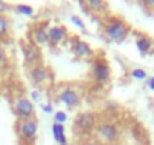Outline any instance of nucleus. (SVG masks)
Returning <instances> with one entry per match:
<instances>
[{
    "instance_id": "f257e3e1",
    "label": "nucleus",
    "mask_w": 154,
    "mask_h": 145,
    "mask_svg": "<svg viewBox=\"0 0 154 145\" xmlns=\"http://www.w3.org/2000/svg\"><path fill=\"white\" fill-rule=\"evenodd\" d=\"M101 30H103V35L104 38L109 41V42H124L125 38L128 36L130 33V26L128 23H125L124 18L121 17H116V15H109L103 24H101Z\"/></svg>"
},
{
    "instance_id": "f03ea898",
    "label": "nucleus",
    "mask_w": 154,
    "mask_h": 145,
    "mask_svg": "<svg viewBox=\"0 0 154 145\" xmlns=\"http://www.w3.org/2000/svg\"><path fill=\"white\" fill-rule=\"evenodd\" d=\"M95 133H97V139L103 145H115L121 139V130L118 124L109 119L100 121L95 128Z\"/></svg>"
},
{
    "instance_id": "7ed1b4c3",
    "label": "nucleus",
    "mask_w": 154,
    "mask_h": 145,
    "mask_svg": "<svg viewBox=\"0 0 154 145\" xmlns=\"http://www.w3.org/2000/svg\"><path fill=\"white\" fill-rule=\"evenodd\" d=\"M98 116L92 110H82L74 118V128L80 134H89L92 133L98 125Z\"/></svg>"
},
{
    "instance_id": "20e7f679",
    "label": "nucleus",
    "mask_w": 154,
    "mask_h": 145,
    "mask_svg": "<svg viewBox=\"0 0 154 145\" xmlns=\"http://www.w3.org/2000/svg\"><path fill=\"white\" fill-rule=\"evenodd\" d=\"M38 130H39V122L38 118H29V119H18L17 122V134L18 137L26 142L32 143L38 137Z\"/></svg>"
},
{
    "instance_id": "39448f33",
    "label": "nucleus",
    "mask_w": 154,
    "mask_h": 145,
    "mask_svg": "<svg viewBox=\"0 0 154 145\" xmlns=\"http://www.w3.org/2000/svg\"><path fill=\"white\" fill-rule=\"evenodd\" d=\"M91 77L98 85H107L112 79V68L104 59H94L91 65Z\"/></svg>"
},
{
    "instance_id": "423d86ee",
    "label": "nucleus",
    "mask_w": 154,
    "mask_h": 145,
    "mask_svg": "<svg viewBox=\"0 0 154 145\" xmlns=\"http://www.w3.org/2000/svg\"><path fill=\"white\" fill-rule=\"evenodd\" d=\"M12 110L14 115L18 119H29V118H35V104L33 101L26 97V95H17L12 101Z\"/></svg>"
},
{
    "instance_id": "0eeeda50",
    "label": "nucleus",
    "mask_w": 154,
    "mask_h": 145,
    "mask_svg": "<svg viewBox=\"0 0 154 145\" xmlns=\"http://www.w3.org/2000/svg\"><path fill=\"white\" fill-rule=\"evenodd\" d=\"M20 50H21V56H23V60L27 66H35L38 63H41L42 60V51L41 48L33 44L32 41H23L20 44Z\"/></svg>"
},
{
    "instance_id": "6e6552de",
    "label": "nucleus",
    "mask_w": 154,
    "mask_h": 145,
    "mask_svg": "<svg viewBox=\"0 0 154 145\" xmlns=\"http://www.w3.org/2000/svg\"><path fill=\"white\" fill-rule=\"evenodd\" d=\"M56 100L63 104L66 109H77L82 103V97H80V92L77 91L75 88H71V86H65L62 88L57 95H56Z\"/></svg>"
},
{
    "instance_id": "1a4fd4ad",
    "label": "nucleus",
    "mask_w": 154,
    "mask_h": 145,
    "mask_svg": "<svg viewBox=\"0 0 154 145\" xmlns=\"http://www.w3.org/2000/svg\"><path fill=\"white\" fill-rule=\"evenodd\" d=\"M71 51L74 53L75 57L79 59H92L95 56L94 48L91 47V44L79 36H72L71 39Z\"/></svg>"
},
{
    "instance_id": "9d476101",
    "label": "nucleus",
    "mask_w": 154,
    "mask_h": 145,
    "mask_svg": "<svg viewBox=\"0 0 154 145\" xmlns=\"http://www.w3.org/2000/svg\"><path fill=\"white\" fill-rule=\"evenodd\" d=\"M29 79L35 86H41V85H45L47 82H50L53 79V76L45 65L38 63V65L29 68Z\"/></svg>"
},
{
    "instance_id": "9b49d317",
    "label": "nucleus",
    "mask_w": 154,
    "mask_h": 145,
    "mask_svg": "<svg viewBox=\"0 0 154 145\" xmlns=\"http://www.w3.org/2000/svg\"><path fill=\"white\" fill-rule=\"evenodd\" d=\"M69 36V32L66 26L63 24H53L48 27V45L50 47H57L63 44Z\"/></svg>"
},
{
    "instance_id": "f8f14e48",
    "label": "nucleus",
    "mask_w": 154,
    "mask_h": 145,
    "mask_svg": "<svg viewBox=\"0 0 154 145\" xmlns=\"http://www.w3.org/2000/svg\"><path fill=\"white\" fill-rule=\"evenodd\" d=\"M30 38H32V42L36 44L38 47L48 45V29H47V23H42V24L35 26L32 29V32H30Z\"/></svg>"
},
{
    "instance_id": "ddd939ff",
    "label": "nucleus",
    "mask_w": 154,
    "mask_h": 145,
    "mask_svg": "<svg viewBox=\"0 0 154 145\" xmlns=\"http://www.w3.org/2000/svg\"><path fill=\"white\" fill-rule=\"evenodd\" d=\"M79 5H80L83 9H86V11H89V12H92V14H101V15H103L104 12H107V9H109L107 3L103 2V0H88L86 3H83L82 0H80Z\"/></svg>"
},
{
    "instance_id": "4468645a",
    "label": "nucleus",
    "mask_w": 154,
    "mask_h": 145,
    "mask_svg": "<svg viewBox=\"0 0 154 145\" xmlns=\"http://www.w3.org/2000/svg\"><path fill=\"white\" fill-rule=\"evenodd\" d=\"M51 133H53V139L57 145H63L68 143V137H66V128L65 124H57L53 122L51 124Z\"/></svg>"
},
{
    "instance_id": "2eb2a0df",
    "label": "nucleus",
    "mask_w": 154,
    "mask_h": 145,
    "mask_svg": "<svg viewBox=\"0 0 154 145\" xmlns=\"http://www.w3.org/2000/svg\"><path fill=\"white\" fill-rule=\"evenodd\" d=\"M152 45H154L152 39L149 36H146V35H142V36H139L136 39V48H137V51H139L140 56L148 54L152 50Z\"/></svg>"
},
{
    "instance_id": "dca6fc26",
    "label": "nucleus",
    "mask_w": 154,
    "mask_h": 145,
    "mask_svg": "<svg viewBox=\"0 0 154 145\" xmlns=\"http://www.w3.org/2000/svg\"><path fill=\"white\" fill-rule=\"evenodd\" d=\"M11 30V20L8 15H0V39H3L9 35Z\"/></svg>"
},
{
    "instance_id": "f3484780",
    "label": "nucleus",
    "mask_w": 154,
    "mask_h": 145,
    "mask_svg": "<svg viewBox=\"0 0 154 145\" xmlns=\"http://www.w3.org/2000/svg\"><path fill=\"white\" fill-rule=\"evenodd\" d=\"M14 9H15L17 14H20V15H23V17H33V15H35L33 6L26 5V3H18V5L14 6Z\"/></svg>"
},
{
    "instance_id": "a211bd4d",
    "label": "nucleus",
    "mask_w": 154,
    "mask_h": 145,
    "mask_svg": "<svg viewBox=\"0 0 154 145\" xmlns=\"http://www.w3.org/2000/svg\"><path fill=\"white\" fill-rule=\"evenodd\" d=\"M130 77L134 79V80L142 82V80H146V79H148V72H146L143 68L136 66V68H131V69H130Z\"/></svg>"
},
{
    "instance_id": "6ab92c4d",
    "label": "nucleus",
    "mask_w": 154,
    "mask_h": 145,
    "mask_svg": "<svg viewBox=\"0 0 154 145\" xmlns=\"http://www.w3.org/2000/svg\"><path fill=\"white\" fill-rule=\"evenodd\" d=\"M69 21L72 23V26H75L77 29H80V30H85V29H86L85 20H83L80 15H77V14H72V15H69Z\"/></svg>"
},
{
    "instance_id": "aec40b11",
    "label": "nucleus",
    "mask_w": 154,
    "mask_h": 145,
    "mask_svg": "<svg viewBox=\"0 0 154 145\" xmlns=\"http://www.w3.org/2000/svg\"><path fill=\"white\" fill-rule=\"evenodd\" d=\"M66 121H68V113L65 110H54V113H53V122L65 124Z\"/></svg>"
},
{
    "instance_id": "412c9836",
    "label": "nucleus",
    "mask_w": 154,
    "mask_h": 145,
    "mask_svg": "<svg viewBox=\"0 0 154 145\" xmlns=\"http://www.w3.org/2000/svg\"><path fill=\"white\" fill-rule=\"evenodd\" d=\"M29 98H30L33 103H39V104H41V101H42V94H41V91H38V89H32L30 94H29Z\"/></svg>"
},
{
    "instance_id": "4be33fe9",
    "label": "nucleus",
    "mask_w": 154,
    "mask_h": 145,
    "mask_svg": "<svg viewBox=\"0 0 154 145\" xmlns=\"http://www.w3.org/2000/svg\"><path fill=\"white\" fill-rule=\"evenodd\" d=\"M6 65H8V54H6L5 47L0 44V68H3Z\"/></svg>"
},
{
    "instance_id": "5701e85b",
    "label": "nucleus",
    "mask_w": 154,
    "mask_h": 145,
    "mask_svg": "<svg viewBox=\"0 0 154 145\" xmlns=\"http://www.w3.org/2000/svg\"><path fill=\"white\" fill-rule=\"evenodd\" d=\"M41 110L47 115H53L54 113V107H53V103H41Z\"/></svg>"
},
{
    "instance_id": "b1692460",
    "label": "nucleus",
    "mask_w": 154,
    "mask_h": 145,
    "mask_svg": "<svg viewBox=\"0 0 154 145\" xmlns=\"http://www.w3.org/2000/svg\"><path fill=\"white\" fill-rule=\"evenodd\" d=\"M11 9H12V6H11L8 2L0 0V15H6V12H9Z\"/></svg>"
},
{
    "instance_id": "393cba45",
    "label": "nucleus",
    "mask_w": 154,
    "mask_h": 145,
    "mask_svg": "<svg viewBox=\"0 0 154 145\" xmlns=\"http://www.w3.org/2000/svg\"><path fill=\"white\" fill-rule=\"evenodd\" d=\"M82 145H103L98 139H86L82 142Z\"/></svg>"
},
{
    "instance_id": "a878e982",
    "label": "nucleus",
    "mask_w": 154,
    "mask_h": 145,
    "mask_svg": "<svg viewBox=\"0 0 154 145\" xmlns=\"http://www.w3.org/2000/svg\"><path fill=\"white\" fill-rule=\"evenodd\" d=\"M146 86H148L149 91H154V76L146 79Z\"/></svg>"
},
{
    "instance_id": "bb28decb",
    "label": "nucleus",
    "mask_w": 154,
    "mask_h": 145,
    "mask_svg": "<svg viewBox=\"0 0 154 145\" xmlns=\"http://www.w3.org/2000/svg\"><path fill=\"white\" fill-rule=\"evenodd\" d=\"M142 5H143L145 8H154V0H143Z\"/></svg>"
},
{
    "instance_id": "cd10ccee",
    "label": "nucleus",
    "mask_w": 154,
    "mask_h": 145,
    "mask_svg": "<svg viewBox=\"0 0 154 145\" xmlns=\"http://www.w3.org/2000/svg\"><path fill=\"white\" fill-rule=\"evenodd\" d=\"M106 109H118V104H116L115 101H107Z\"/></svg>"
},
{
    "instance_id": "c85d7f7f",
    "label": "nucleus",
    "mask_w": 154,
    "mask_h": 145,
    "mask_svg": "<svg viewBox=\"0 0 154 145\" xmlns=\"http://www.w3.org/2000/svg\"><path fill=\"white\" fill-rule=\"evenodd\" d=\"M63 145H71V143H63Z\"/></svg>"
}]
</instances>
